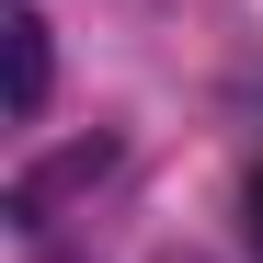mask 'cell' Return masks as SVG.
Returning a JSON list of instances; mask_svg holds the SVG:
<instances>
[{"label":"cell","mask_w":263,"mask_h":263,"mask_svg":"<svg viewBox=\"0 0 263 263\" xmlns=\"http://www.w3.org/2000/svg\"><path fill=\"white\" fill-rule=\"evenodd\" d=\"M160 263H206V252H160Z\"/></svg>","instance_id":"cell-4"},{"label":"cell","mask_w":263,"mask_h":263,"mask_svg":"<svg viewBox=\"0 0 263 263\" xmlns=\"http://www.w3.org/2000/svg\"><path fill=\"white\" fill-rule=\"evenodd\" d=\"M103 172H115V138L92 126V138H69L58 160H34V172H12V195H0V206H12V229H46V217H58L69 195H92Z\"/></svg>","instance_id":"cell-1"},{"label":"cell","mask_w":263,"mask_h":263,"mask_svg":"<svg viewBox=\"0 0 263 263\" xmlns=\"http://www.w3.org/2000/svg\"><path fill=\"white\" fill-rule=\"evenodd\" d=\"M252 229H263V172H252Z\"/></svg>","instance_id":"cell-3"},{"label":"cell","mask_w":263,"mask_h":263,"mask_svg":"<svg viewBox=\"0 0 263 263\" xmlns=\"http://www.w3.org/2000/svg\"><path fill=\"white\" fill-rule=\"evenodd\" d=\"M0 34H12V115L34 126V115H46V80H58V46H46V12L23 0V12L0 23Z\"/></svg>","instance_id":"cell-2"}]
</instances>
